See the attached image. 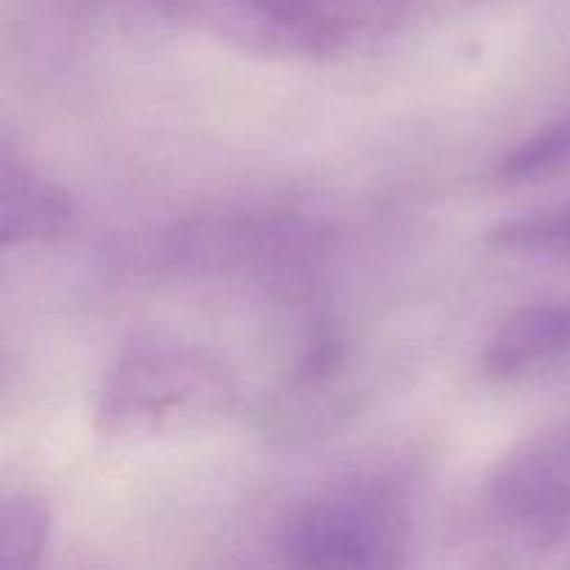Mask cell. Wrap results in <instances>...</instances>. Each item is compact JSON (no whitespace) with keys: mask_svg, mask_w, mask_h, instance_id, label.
Wrapping results in <instances>:
<instances>
[{"mask_svg":"<svg viewBox=\"0 0 570 570\" xmlns=\"http://www.w3.org/2000/svg\"><path fill=\"white\" fill-rule=\"evenodd\" d=\"M237 382L217 354L165 332H139L100 379L95 429L109 440H154L226 421Z\"/></svg>","mask_w":570,"mask_h":570,"instance_id":"1","label":"cell"},{"mask_svg":"<svg viewBox=\"0 0 570 570\" xmlns=\"http://www.w3.org/2000/svg\"><path fill=\"white\" fill-rule=\"evenodd\" d=\"M410 540L406 495L393 479L367 476L306 499L282 529V554L298 568H395Z\"/></svg>","mask_w":570,"mask_h":570,"instance_id":"2","label":"cell"},{"mask_svg":"<svg viewBox=\"0 0 570 570\" xmlns=\"http://www.w3.org/2000/svg\"><path fill=\"white\" fill-rule=\"evenodd\" d=\"M176 254L200 273L295 293L315 276L326 234L293 212H245L193 223L176 237Z\"/></svg>","mask_w":570,"mask_h":570,"instance_id":"3","label":"cell"},{"mask_svg":"<svg viewBox=\"0 0 570 570\" xmlns=\"http://www.w3.org/2000/svg\"><path fill=\"white\" fill-rule=\"evenodd\" d=\"M220 33L265 50L328 56L379 37L404 20L415 0H167Z\"/></svg>","mask_w":570,"mask_h":570,"instance_id":"4","label":"cell"},{"mask_svg":"<svg viewBox=\"0 0 570 570\" xmlns=\"http://www.w3.org/2000/svg\"><path fill=\"white\" fill-rule=\"evenodd\" d=\"M499 527L549 543L570 532V421L512 451L484 488Z\"/></svg>","mask_w":570,"mask_h":570,"instance_id":"5","label":"cell"},{"mask_svg":"<svg viewBox=\"0 0 570 570\" xmlns=\"http://www.w3.org/2000/svg\"><path fill=\"white\" fill-rule=\"evenodd\" d=\"M562 362H570V298L523 306L482 351V371L495 384L523 382Z\"/></svg>","mask_w":570,"mask_h":570,"instance_id":"6","label":"cell"},{"mask_svg":"<svg viewBox=\"0 0 570 570\" xmlns=\"http://www.w3.org/2000/svg\"><path fill=\"white\" fill-rule=\"evenodd\" d=\"M76 206L70 195L50 181L26 156L9 145L0 154V243L28 245L70 232Z\"/></svg>","mask_w":570,"mask_h":570,"instance_id":"7","label":"cell"},{"mask_svg":"<svg viewBox=\"0 0 570 570\" xmlns=\"http://www.w3.org/2000/svg\"><path fill=\"white\" fill-rule=\"evenodd\" d=\"M50 507L39 495L14 493L0 504V568L31 570L50 546Z\"/></svg>","mask_w":570,"mask_h":570,"instance_id":"8","label":"cell"},{"mask_svg":"<svg viewBox=\"0 0 570 570\" xmlns=\"http://www.w3.org/2000/svg\"><path fill=\"white\" fill-rule=\"evenodd\" d=\"M566 165H570V115L515 145L495 167V178L504 184H527L551 176Z\"/></svg>","mask_w":570,"mask_h":570,"instance_id":"9","label":"cell"},{"mask_svg":"<svg viewBox=\"0 0 570 570\" xmlns=\"http://www.w3.org/2000/svg\"><path fill=\"white\" fill-rule=\"evenodd\" d=\"M488 243L515 254H570V204L510 217L488 232Z\"/></svg>","mask_w":570,"mask_h":570,"instance_id":"10","label":"cell"}]
</instances>
